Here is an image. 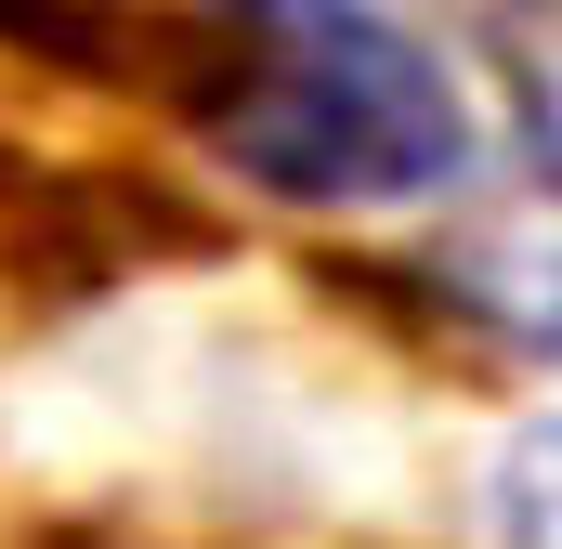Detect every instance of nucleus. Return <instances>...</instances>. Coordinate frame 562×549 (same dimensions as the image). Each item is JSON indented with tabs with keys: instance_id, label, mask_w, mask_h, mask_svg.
Instances as JSON below:
<instances>
[{
	"instance_id": "obj_1",
	"label": "nucleus",
	"mask_w": 562,
	"mask_h": 549,
	"mask_svg": "<svg viewBox=\"0 0 562 549\" xmlns=\"http://www.w3.org/2000/svg\"><path fill=\"white\" fill-rule=\"evenodd\" d=\"M0 40L183 119L288 210H406L471 170L445 53L367 0H0Z\"/></svg>"
},
{
	"instance_id": "obj_2",
	"label": "nucleus",
	"mask_w": 562,
	"mask_h": 549,
	"mask_svg": "<svg viewBox=\"0 0 562 549\" xmlns=\"http://www.w3.org/2000/svg\"><path fill=\"white\" fill-rule=\"evenodd\" d=\"M210 249L196 210H170L157 183H79V170H40L26 144L0 132V288H92V274H132V249Z\"/></svg>"
}]
</instances>
